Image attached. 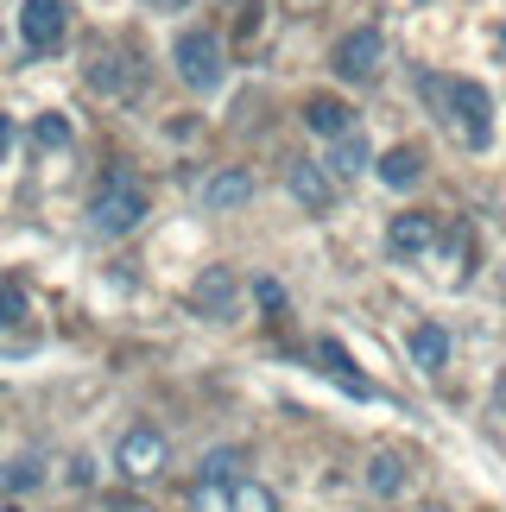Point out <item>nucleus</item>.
Here are the masks:
<instances>
[{
	"instance_id": "nucleus-27",
	"label": "nucleus",
	"mask_w": 506,
	"mask_h": 512,
	"mask_svg": "<svg viewBox=\"0 0 506 512\" xmlns=\"http://www.w3.org/2000/svg\"><path fill=\"white\" fill-rule=\"evenodd\" d=\"M7 512H13V506H7Z\"/></svg>"
},
{
	"instance_id": "nucleus-2",
	"label": "nucleus",
	"mask_w": 506,
	"mask_h": 512,
	"mask_svg": "<svg viewBox=\"0 0 506 512\" xmlns=\"http://www.w3.org/2000/svg\"><path fill=\"white\" fill-rule=\"evenodd\" d=\"M146 209H152V196H146V184H140V171H108L102 184H95V196H89V228L102 234V241H121V234H133L146 222Z\"/></svg>"
},
{
	"instance_id": "nucleus-17",
	"label": "nucleus",
	"mask_w": 506,
	"mask_h": 512,
	"mask_svg": "<svg viewBox=\"0 0 506 512\" xmlns=\"http://www.w3.org/2000/svg\"><path fill=\"white\" fill-rule=\"evenodd\" d=\"M367 494H380V500H399L405 494V462L393 456V449H380V456L367 462Z\"/></svg>"
},
{
	"instance_id": "nucleus-10",
	"label": "nucleus",
	"mask_w": 506,
	"mask_h": 512,
	"mask_svg": "<svg viewBox=\"0 0 506 512\" xmlns=\"http://www.w3.org/2000/svg\"><path fill=\"white\" fill-rule=\"evenodd\" d=\"M304 127L317 133V140H348V133H355V108H348L342 95H310V102H304Z\"/></svg>"
},
{
	"instance_id": "nucleus-4",
	"label": "nucleus",
	"mask_w": 506,
	"mask_h": 512,
	"mask_svg": "<svg viewBox=\"0 0 506 512\" xmlns=\"http://www.w3.org/2000/svg\"><path fill=\"white\" fill-rule=\"evenodd\" d=\"M165 462H171V443H165V430L159 424H133L121 449H114V468L133 481V487H146V481H159L165 475Z\"/></svg>"
},
{
	"instance_id": "nucleus-26",
	"label": "nucleus",
	"mask_w": 506,
	"mask_h": 512,
	"mask_svg": "<svg viewBox=\"0 0 506 512\" xmlns=\"http://www.w3.org/2000/svg\"><path fill=\"white\" fill-rule=\"evenodd\" d=\"M146 7H159V13H178V7H184V0H146Z\"/></svg>"
},
{
	"instance_id": "nucleus-24",
	"label": "nucleus",
	"mask_w": 506,
	"mask_h": 512,
	"mask_svg": "<svg viewBox=\"0 0 506 512\" xmlns=\"http://www.w3.org/2000/svg\"><path fill=\"white\" fill-rule=\"evenodd\" d=\"M70 481H76V487H89V481H95V462H89V456H76V462H70Z\"/></svg>"
},
{
	"instance_id": "nucleus-22",
	"label": "nucleus",
	"mask_w": 506,
	"mask_h": 512,
	"mask_svg": "<svg viewBox=\"0 0 506 512\" xmlns=\"http://www.w3.org/2000/svg\"><path fill=\"white\" fill-rule=\"evenodd\" d=\"M0 481H7V494H26V487H38V462H32V456H19Z\"/></svg>"
},
{
	"instance_id": "nucleus-19",
	"label": "nucleus",
	"mask_w": 506,
	"mask_h": 512,
	"mask_svg": "<svg viewBox=\"0 0 506 512\" xmlns=\"http://www.w3.org/2000/svg\"><path fill=\"white\" fill-rule=\"evenodd\" d=\"M228 512H279V494H272L266 481H253V475H241L235 487H228Z\"/></svg>"
},
{
	"instance_id": "nucleus-16",
	"label": "nucleus",
	"mask_w": 506,
	"mask_h": 512,
	"mask_svg": "<svg viewBox=\"0 0 506 512\" xmlns=\"http://www.w3.org/2000/svg\"><path fill=\"white\" fill-rule=\"evenodd\" d=\"M241 462H247V456H241L235 443L209 449V456L197 462V487H235V481H241Z\"/></svg>"
},
{
	"instance_id": "nucleus-7",
	"label": "nucleus",
	"mask_w": 506,
	"mask_h": 512,
	"mask_svg": "<svg viewBox=\"0 0 506 512\" xmlns=\"http://www.w3.org/2000/svg\"><path fill=\"white\" fill-rule=\"evenodd\" d=\"M190 304L203 310V317H216V323H228L235 317V304H241V279L228 266H209L197 285H190Z\"/></svg>"
},
{
	"instance_id": "nucleus-13",
	"label": "nucleus",
	"mask_w": 506,
	"mask_h": 512,
	"mask_svg": "<svg viewBox=\"0 0 506 512\" xmlns=\"http://www.w3.org/2000/svg\"><path fill=\"white\" fill-rule=\"evenodd\" d=\"M374 171H380L386 190H412L418 177H424V152H418V146H393V152H380Z\"/></svg>"
},
{
	"instance_id": "nucleus-23",
	"label": "nucleus",
	"mask_w": 506,
	"mask_h": 512,
	"mask_svg": "<svg viewBox=\"0 0 506 512\" xmlns=\"http://www.w3.org/2000/svg\"><path fill=\"white\" fill-rule=\"evenodd\" d=\"M450 266H456V279H469V228L450 234Z\"/></svg>"
},
{
	"instance_id": "nucleus-1",
	"label": "nucleus",
	"mask_w": 506,
	"mask_h": 512,
	"mask_svg": "<svg viewBox=\"0 0 506 512\" xmlns=\"http://www.w3.org/2000/svg\"><path fill=\"white\" fill-rule=\"evenodd\" d=\"M418 95L431 102V114L443 127L456 133L469 152H488L494 146V95L475 83V76H437V70H424L418 76Z\"/></svg>"
},
{
	"instance_id": "nucleus-20",
	"label": "nucleus",
	"mask_w": 506,
	"mask_h": 512,
	"mask_svg": "<svg viewBox=\"0 0 506 512\" xmlns=\"http://www.w3.org/2000/svg\"><path fill=\"white\" fill-rule=\"evenodd\" d=\"M19 323H26V285L7 279L0 285V329H19Z\"/></svg>"
},
{
	"instance_id": "nucleus-11",
	"label": "nucleus",
	"mask_w": 506,
	"mask_h": 512,
	"mask_svg": "<svg viewBox=\"0 0 506 512\" xmlns=\"http://www.w3.org/2000/svg\"><path fill=\"white\" fill-rule=\"evenodd\" d=\"M241 203H253V171L222 165V171L203 184V209H209V215H228V209H241Z\"/></svg>"
},
{
	"instance_id": "nucleus-25",
	"label": "nucleus",
	"mask_w": 506,
	"mask_h": 512,
	"mask_svg": "<svg viewBox=\"0 0 506 512\" xmlns=\"http://www.w3.org/2000/svg\"><path fill=\"white\" fill-rule=\"evenodd\" d=\"M7 152H13V121L0 114V159H7Z\"/></svg>"
},
{
	"instance_id": "nucleus-18",
	"label": "nucleus",
	"mask_w": 506,
	"mask_h": 512,
	"mask_svg": "<svg viewBox=\"0 0 506 512\" xmlns=\"http://www.w3.org/2000/svg\"><path fill=\"white\" fill-rule=\"evenodd\" d=\"M367 165H374V146H367L361 127L348 133V140H336V152H329V171H336V177H361Z\"/></svg>"
},
{
	"instance_id": "nucleus-15",
	"label": "nucleus",
	"mask_w": 506,
	"mask_h": 512,
	"mask_svg": "<svg viewBox=\"0 0 506 512\" xmlns=\"http://www.w3.org/2000/svg\"><path fill=\"white\" fill-rule=\"evenodd\" d=\"M89 89H102V95H127V51H121V45H108V51H95V57H89Z\"/></svg>"
},
{
	"instance_id": "nucleus-21",
	"label": "nucleus",
	"mask_w": 506,
	"mask_h": 512,
	"mask_svg": "<svg viewBox=\"0 0 506 512\" xmlns=\"http://www.w3.org/2000/svg\"><path fill=\"white\" fill-rule=\"evenodd\" d=\"M32 140L45 146V152H57V146H70V121L64 114H38V127H32Z\"/></svg>"
},
{
	"instance_id": "nucleus-14",
	"label": "nucleus",
	"mask_w": 506,
	"mask_h": 512,
	"mask_svg": "<svg viewBox=\"0 0 506 512\" xmlns=\"http://www.w3.org/2000/svg\"><path fill=\"white\" fill-rule=\"evenodd\" d=\"M412 361L424 373H443L450 367V329L443 323H412Z\"/></svg>"
},
{
	"instance_id": "nucleus-3",
	"label": "nucleus",
	"mask_w": 506,
	"mask_h": 512,
	"mask_svg": "<svg viewBox=\"0 0 506 512\" xmlns=\"http://www.w3.org/2000/svg\"><path fill=\"white\" fill-rule=\"evenodd\" d=\"M171 64H178V83L197 89V95L222 89V76H228V64H222V38L209 32V26H184L178 45H171Z\"/></svg>"
},
{
	"instance_id": "nucleus-12",
	"label": "nucleus",
	"mask_w": 506,
	"mask_h": 512,
	"mask_svg": "<svg viewBox=\"0 0 506 512\" xmlns=\"http://www.w3.org/2000/svg\"><path fill=\"white\" fill-rule=\"evenodd\" d=\"M317 361H323V373H329V380H336L342 392H355V399H380L374 380H367V373L348 361V348H342L336 336H323V342H317Z\"/></svg>"
},
{
	"instance_id": "nucleus-6",
	"label": "nucleus",
	"mask_w": 506,
	"mask_h": 512,
	"mask_svg": "<svg viewBox=\"0 0 506 512\" xmlns=\"http://www.w3.org/2000/svg\"><path fill=\"white\" fill-rule=\"evenodd\" d=\"M19 38H26V51L51 57L70 38V7L64 0H26V7H19Z\"/></svg>"
},
{
	"instance_id": "nucleus-5",
	"label": "nucleus",
	"mask_w": 506,
	"mask_h": 512,
	"mask_svg": "<svg viewBox=\"0 0 506 512\" xmlns=\"http://www.w3.org/2000/svg\"><path fill=\"white\" fill-rule=\"evenodd\" d=\"M380 70H386V32L380 26H355L336 45V76L355 83V89H367V83H380Z\"/></svg>"
},
{
	"instance_id": "nucleus-9",
	"label": "nucleus",
	"mask_w": 506,
	"mask_h": 512,
	"mask_svg": "<svg viewBox=\"0 0 506 512\" xmlns=\"http://www.w3.org/2000/svg\"><path fill=\"white\" fill-rule=\"evenodd\" d=\"M285 190L298 196L310 215H329V209H336V177H329L323 165H310V159H298V165L285 171Z\"/></svg>"
},
{
	"instance_id": "nucleus-8",
	"label": "nucleus",
	"mask_w": 506,
	"mask_h": 512,
	"mask_svg": "<svg viewBox=\"0 0 506 512\" xmlns=\"http://www.w3.org/2000/svg\"><path fill=\"white\" fill-rule=\"evenodd\" d=\"M431 241H437V222L424 209H405L386 222V253L393 260H418V253H431Z\"/></svg>"
}]
</instances>
